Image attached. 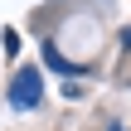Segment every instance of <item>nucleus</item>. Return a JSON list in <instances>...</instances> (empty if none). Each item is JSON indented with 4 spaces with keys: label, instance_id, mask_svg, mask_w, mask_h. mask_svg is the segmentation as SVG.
I'll return each instance as SVG.
<instances>
[{
    "label": "nucleus",
    "instance_id": "obj_1",
    "mask_svg": "<svg viewBox=\"0 0 131 131\" xmlns=\"http://www.w3.org/2000/svg\"><path fill=\"white\" fill-rule=\"evenodd\" d=\"M39 97H44V78H39V68H19L15 83H10V102H15V107H39Z\"/></svg>",
    "mask_w": 131,
    "mask_h": 131
},
{
    "label": "nucleus",
    "instance_id": "obj_2",
    "mask_svg": "<svg viewBox=\"0 0 131 131\" xmlns=\"http://www.w3.org/2000/svg\"><path fill=\"white\" fill-rule=\"evenodd\" d=\"M44 63H49V68H63V73H78V68H73V63H68L58 49H53V44H44Z\"/></svg>",
    "mask_w": 131,
    "mask_h": 131
},
{
    "label": "nucleus",
    "instance_id": "obj_3",
    "mask_svg": "<svg viewBox=\"0 0 131 131\" xmlns=\"http://www.w3.org/2000/svg\"><path fill=\"white\" fill-rule=\"evenodd\" d=\"M112 131H122V126H112Z\"/></svg>",
    "mask_w": 131,
    "mask_h": 131
}]
</instances>
